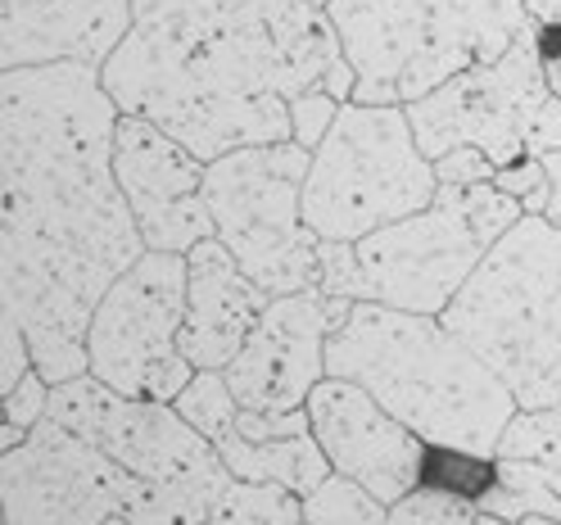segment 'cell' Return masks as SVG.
Wrapping results in <instances>:
<instances>
[{
    "instance_id": "4",
    "label": "cell",
    "mask_w": 561,
    "mask_h": 525,
    "mask_svg": "<svg viewBox=\"0 0 561 525\" xmlns=\"http://www.w3.org/2000/svg\"><path fill=\"white\" fill-rule=\"evenodd\" d=\"M525 218L516 195L494 182H439L416 214L363 240H322V290L344 299H376L408 312H444L484 254Z\"/></svg>"
},
{
    "instance_id": "13",
    "label": "cell",
    "mask_w": 561,
    "mask_h": 525,
    "mask_svg": "<svg viewBox=\"0 0 561 525\" xmlns=\"http://www.w3.org/2000/svg\"><path fill=\"white\" fill-rule=\"evenodd\" d=\"M354 299L327 295L322 286L272 295L240 354L222 367L240 408L295 412L308 403L312 385L327 376V340L344 322Z\"/></svg>"
},
{
    "instance_id": "21",
    "label": "cell",
    "mask_w": 561,
    "mask_h": 525,
    "mask_svg": "<svg viewBox=\"0 0 561 525\" xmlns=\"http://www.w3.org/2000/svg\"><path fill=\"white\" fill-rule=\"evenodd\" d=\"M214 521H263V525H295L304 521V499L276 480H231L218 499Z\"/></svg>"
},
{
    "instance_id": "20",
    "label": "cell",
    "mask_w": 561,
    "mask_h": 525,
    "mask_svg": "<svg viewBox=\"0 0 561 525\" xmlns=\"http://www.w3.org/2000/svg\"><path fill=\"white\" fill-rule=\"evenodd\" d=\"M494 463H535L561 471V403L516 408L494 448Z\"/></svg>"
},
{
    "instance_id": "24",
    "label": "cell",
    "mask_w": 561,
    "mask_h": 525,
    "mask_svg": "<svg viewBox=\"0 0 561 525\" xmlns=\"http://www.w3.org/2000/svg\"><path fill=\"white\" fill-rule=\"evenodd\" d=\"M494 186H503L507 195H516L525 214H543V208H548V168H543L539 155H525V159L499 168L494 172Z\"/></svg>"
},
{
    "instance_id": "16",
    "label": "cell",
    "mask_w": 561,
    "mask_h": 525,
    "mask_svg": "<svg viewBox=\"0 0 561 525\" xmlns=\"http://www.w3.org/2000/svg\"><path fill=\"white\" fill-rule=\"evenodd\" d=\"M191 290H186V322H182V354L204 372H222L240 344L250 340L254 322L272 295L240 267V259L227 250L222 236H204L186 250Z\"/></svg>"
},
{
    "instance_id": "18",
    "label": "cell",
    "mask_w": 561,
    "mask_h": 525,
    "mask_svg": "<svg viewBox=\"0 0 561 525\" xmlns=\"http://www.w3.org/2000/svg\"><path fill=\"white\" fill-rule=\"evenodd\" d=\"M214 448L222 453V463L231 467V476L240 480H276L295 489V494H312L335 467L327 458V448L318 444L312 431H299V435H276V440H250L240 435L236 426H227Z\"/></svg>"
},
{
    "instance_id": "25",
    "label": "cell",
    "mask_w": 561,
    "mask_h": 525,
    "mask_svg": "<svg viewBox=\"0 0 561 525\" xmlns=\"http://www.w3.org/2000/svg\"><path fill=\"white\" fill-rule=\"evenodd\" d=\"M340 95H331V91H308V95H299L295 104H290V123H295V141L299 146H308V150H318V141L331 132V123H335V114H340Z\"/></svg>"
},
{
    "instance_id": "22",
    "label": "cell",
    "mask_w": 561,
    "mask_h": 525,
    "mask_svg": "<svg viewBox=\"0 0 561 525\" xmlns=\"http://www.w3.org/2000/svg\"><path fill=\"white\" fill-rule=\"evenodd\" d=\"M304 521H367L380 525L390 521V503H380L367 484H358L354 476L331 471L312 494H304Z\"/></svg>"
},
{
    "instance_id": "2",
    "label": "cell",
    "mask_w": 561,
    "mask_h": 525,
    "mask_svg": "<svg viewBox=\"0 0 561 525\" xmlns=\"http://www.w3.org/2000/svg\"><path fill=\"white\" fill-rule=\"evenodd\" d=\"M123 114H146L204 163L295 141L290 104L354 95L331 14L312 0H131V27L100 64Z\"/></svg>"
},
{
    "instance_id": "28",
    "label": "cell",
    "mask_w": 561,
    "mask_h": 525,
    "mask_svg": "<svg viewBox=\"0 0 561 525\" xmlns=\"http://www.w3.org/2000/svg\"><path fill=\"white\" fill-rule=\"evenodd\" d=\"M435 172H439V182H453V186H476V182H494V163H489L484 150L476 146H458V150H448L435 159Z\"/></svg>"
},
{
    "instance_id": "6",
    "label": "cell",
    "mask_w": 561,
    "mask_h": 525,
    "mask_svg": "<svg viewBox=\"0 0 561 525\" xmlns=\"http://www.w3.org/2000/svg\"><path fill=\"white\" fill-rule=\"evenodd\" d=\"M439 318L480 349L520 408L561 403V227L525 214Z\"/></svg>"
},
{
    "instance_id": "15",
    "label": "cell",
    "mask_w": 561,
    "mask_h": 525,
    "mask_svg": "<svg viewBox=\"0 0 561 525\" xmlns=\"http://www.w3.org/2000/svg\"><path fill=\"white\" fill-rule=\"evenodd\" d=\"M304 408H308L312 435L327 448L331 467L367 484L380 503L394 507L408 489H416L421 476H426L431 444L412 426H403L358 380L322 376L312 385Z\"/></svg>"
},
{
    "instance_id": "19",
    "label": "cell",
    "mask_w": 561,
    "mask_h": 525,
    "mask_svg": "<svg viewBox=\"0 0 561 525\" xmlns=\"http://www.w3.org/2000/svg\"><path fill=\"white\" fill-rule=\"evenodd\" d=\"M484 521H561V471L535 463H494V480L476 494Z\"/></svg>"
},
{
    "instance_id": "3",
    "label": "cell",
    "mask_w": 561,
    "mask_h": 525,
    "mask_svg": "<svg viewBox=\"0 0 561 525\" xmlns=\"http://www.w3.org/2000/svg\"><path fill=\"white\" fill-rule=\"evenodd\" d=\"M327 376L358 380L431 448L494 463L516 395L439 312L354 299L327 340Z\"/></svg>"
},
{
    "instance_id": "9",
    "label": "cell",
    "mask_w": 561,
    "mask_h": 525,
    "mask_svg": "<svg viewBox=\"0 0 561 525\" xmlns=\"http://www.w3.org/2000/svg\"><path fill=\"white\" fill-rule=\"evenodd\" d=\"M312 150L299 141L240 146L204 163V199L218 236L267 295L322 282V240L304 222Z\"/></svg>"
},
{
    "instance_id": "23",
    "label": "cell",
    "mask_w": 561,
    "mask_h": 525,
    "mask_svg": "<svg viewBox=\"0 0 561 525\" xmlns=\"http://www.w3.org/2000/svg\"><path fill=\"white\" fill-rule=\"evenodd\" d=\"M390 521H403V525H435V521H484L476 494H462L453 484H416L408 494L390 507Z\"/></svg>"
},
{
    "instance_id": "26",
    "label": "cell",
    "mask_w": 561,
    "mask_h": 525,
    "mask_svg": "<svg viewBox=\"0 0 561 525\" xmlns=\"http://www.w3.org/2000/svg\"><path fill=\"white\" fill-rule=\"evenodd\" d=\"M46 412H50V380H46L37 367H32V372L14 385V390H5V422L32 431Z\"/></svg>"
},
{
    "instance_id": "10",
    "label": "cell",
    "mask_w": 561,
    "mask_h": 525,
    "mask_svg": "<svg viewBox=\"0 0 561 525\" xmlns=\"http://www.w3.org/2000/svg\"><path fill=\"white\" fill-rule=\"evenodd\" d=\"M191 267L186 254L146 250L118 282L100 295L87 327L91 376L123 395L178 403L195 380V363L182 354Z\"/></svg>"
},
{
    "instance_id": "11",
    "label": "cell",
    "mask_w": 561,
    "mask_h": 525,
    "mask_svg": "<svg viewBox=\"0 0 561 525\" xmlns=\"http://www.w3.org/2000/svg\"><path fill=\"white\" fill-rule=\"evenodd\" d=\"M0 494L14 525H64V521H168V507L154 489L114 463L104 448L68 431L46 412L23 444L0 458Z\"/></svg>"
},
{
    "instance_id": "12",
    "label": "cell",
    "mask_w": 561,
    "mask_h": 525,
    "mask_svg": "<svg viewBox=\"0 0 561 525\" xmlns=\"http://www.w3.org/2000/svg\"><path fill=\"white\" fill-rule=\"evenodd\" d=\"M552 95L548 68H543V46L539 27H530L512 42L507 55L471 64L458 78H448L431 95L408 104V118L416 132V146L431 159L476 146L489 155L494 168H507L530 155V132L539 123V110Z\"/></svg>"
},
{
    "instance_id": "5",
    "label": "cell",
    "mask_w": 561,
    "mask_h": 525,
    "mask_svg": "<svg viewBox=\"0 0 561 525\" xmlns=\"http://www.w3.org/2000/svg\"><path fill=\"white\" fill-rule=\"evenodd\" d=\"M327 14L367 104H412L530 27L525 0H331Z\"/></svg>"
},
{
    "instance_id": "8",
    "label": "cell",
    "mask_w": 561,
    "mask_h": 525,
    "mask_svg": "<svg viewBox=\"0 0 561 525\" xmlns=\"http://www.w3.org/2000/svg\"><path fill=\"white\" fill-rule=\"evenodd\" d=\"M50 416L146 480L163 499L168 521H214L218 499L236 480L214 440L195 431L178 403L123 395L91 372L50 385Z\"/></svg>"
},
{
    "instance_id": "17",
    "label": "cell",
    "mask_w": 561,
    "mask_h": 525,
    "mask_svg": "<svg viewBox=\"0 0 561 525\" xmlns=\"http://www.w3.org/2000/svg\"><path fill=\"white\" fill-rule=\"evenodd\" d=\"M131 27V0H0V64H104Z\"/></svg>"
},
{
    "instance_id": "1",
    "label": "cell",
    "mask_w": 561,
    "mask_h": 525,
    "mask_svg": "<svg viewBox=\"0 0 561 525\" xmlns=\"http://www.w3.org/2000/svg\"><path fill=\"white\" fill-rule=\"evenodd\" d=\"M118 118L95 64H27L0 82L5 308L50 385L91 372V312L146 254L114 172Z\"/></svg>"
},
{
    "instance_id": "30",
    "label": "cell",
    "mask_w": 561,
    "mask_h": 525,
    "mask_svg": "<svg viewBox=\"0 0 561 525\" xmlns=\"http://www.w3.org/2000/svg\"><path fill=\"white\" fill-rule=\"evenodd\" d=\"M312 5H322V10H327V5H331V0H312Z\"/></svg>"
},
{
    "instance_id": "14",
    "label": "cell",
    "mask_w": 561,
    "mask_h": 525,
    "mask_svg": "<svg viewBox=\"0 0 561 525\" xmlns=\"http://www.w3.org/2000/svg\"><path fill=\"white\" fill-rule=\"evenodd\" d=\"M114 172L146 236V250L186 254L218 236L204 199V159L146 114H123L114 136Z\"/></svg>"
},
{
    "instance_id": "7",
    "label": "cell",
    "mask_w": 561,
    "mask_h": 525,
    "mask_svg": "<svg viewBox=\"0 0 561 525\" xmlns=\"http://www.w3.org/2000/svg\"><path fill=\"white\" fill-rule=\"evenodd\" d=\"M439 191L435 159L416 146L408 104H367L348 95L312 150L304 182V222L318 240H363Z\"/></svg>"
},
{
    "instance_id": "29",
    "label": "cell",
    "mask_w": 561,
    "mask_h": 525,
    "mask_svg": "<svg viewBox=\"0 0 561 525\" xmlns=\"http://www.w3.org/2000/svg\"><path fill=\"white\" fill-rule=\"evenodd\" d=\"M543 159V168H548V208H543V218L552 222V227H561V150H548V155H539Z\"/></svg>"
},
{
    "instance_id": "27",
    "label": "cell",
    "mask_w": 561,
    "mask_h": 525,
    "mask_svg": "<svg viewBox=\"0 0 561 525\" xmlns=\"http://www.w3.org/2000/svg\"><path fill=\"white\" fill-rule=\"evenodd\" d=\"M535 27H539V46H543V68L548 82L561 95V0H525Z\"/></svg>"
}]
</instances>
